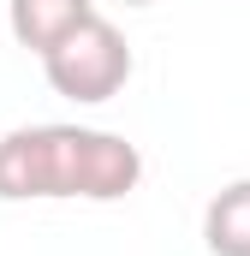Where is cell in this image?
<instances>
[{"instance_id": "7a4b0ae2", "label": "cell", "mask_w": 250, "mask_h": 256, "mask_svg": "<svg viewBox=\"0 0 250 256\" xmlns=\"http://www.w3.org/2000/svg\"><path fill=\"white\" fill-rule=\"evenodd\" d=\"M42 72H48L54 96H66V102H108L131 78V42L120 36V24L90 12L78 30H66L42 54Z\"/></svg>"}, {"instance_id": "6da1fadb", "label": "cell", "mask_w": 250, "mask_h": 256, "mask_svg": "<svg viewBox=\"0 0 250 256\" xmlns=\"http://www.w3.org/2000/svg\"><path fill=\"white\" fill-rule=\"evenodd\" d=\"M143 179V149L120 131L90 126H18L0 137V196H90L114 202L137 191Z\"/></svg>"}, {"instance_id": "5b68a950", "label": "cell", "mask_w": 250, "mask_h": 256, "mask_svg": "<svg viewBox=\"0 0 250 256\" xmlns=\"http://www.w3.org/2000/svg\"><path fill=\"white\" fill-rule=\"evenodd\" d=\"M125 6H149V0H125Z\"/></svg>"}, {"instance_id": "3957f363", "label": "cell", "mask_w": 250, "mask_h": 256, "mask_svg": "<svg viewBox=\"0 0 250 256\" xmlns=\"http://www.w3.org/2000/svg\"><path fill=\"white\" fill-rule=\"evenodd\" d=\"M90 12H96V0H12V6H6V24H12V36H18V48L48 54L66 30H78Z\"/></svg>"}, {"instance_id": "277c9868", "label": "cell", "mask_w": 250, "mask_h": 256, "mask_svg": "<svg viewBox=\"0 0 250 256\" xmlns=\"http://www.w3.org/2000/svg\"><path fill=\"white\" fill-rule=\"evenodd\" d=\"M202 244L214 256H250V179H232L202 208Z\"/></svg>"}]
</instances>
